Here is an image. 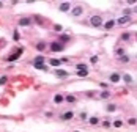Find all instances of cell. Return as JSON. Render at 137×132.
Wrapping results in <instances>:
<instances>
[{
	"mask_svg": "<svg viewBox=\"0 0 137 132\" xmlns=\"http://www.w3.org/2000/svg\"><path fill=\"white\" fill-rule=\"evenodd\" d=\"M49 49H51L52 52H62V50H63V44L60 43V41H54V43H51Z\"/></svg>",
	"mask_w": 137,
	"mask_h": 132,
	"instance_id": "cell-1",
	"label": "cell"
},
{
	"mask_svg": "<svg viewBox=\"0 0 137 132\" xmlns=\"http://www.w3.org/2000/svg\"><path fill=\"white\" fill-rule=\"evenodd\" d=\"M90 24L93 27H101L103 25V17L101 16H92L90 17Z\"/></svg>",
	"mask_w": 137,
	"mask_h": 132,
	"instance_id": "cell-2",
	"label": "cell"
},
{
	"mask_svg": "<svg viewBox=\"0 0 137 132\" xmlns=\"http://www.w3.org/2000/svg\"><path fill=\"white\" fill-rule=\"evenodd\" d=\"M22 52H24V49L21 47V49H17V50H16L14 53H11V55H10V57H8L7 60H8V61H14V60H17V58L21 57V53H22Z\"/></svg>",
	"mask_w": 137,
	"mask_h": 132,
	"instance_id": "cell-3",
	"label": "cell"
},
{
	"mask_svg": "<svg viewBox=\"0 0 137 132\" xmlns=\"http://www.w3.org/2000/svg\"><path fill=\"white\" fill-rule=\"evenodd\" d=\"M63 121H69V119H73L74 118V112H65V113H62V116H60Z\"/></svg>",
	"mask_w": 137,
	"mask_h": 132,
	"instance_id": "cell-4",
	"label": "cell"
},
{
	"mask_svg": "<svg viewBox=\"0 0 137 132\" xmlns=\"http://www.w3.org/2000/svg\"><path fill=\"white\" fill-rule=\"evenodd\" d=\"M30 24H32V19H30V17H21V19H19V25H21V27H28Z\"/></svg>",
	"mask_w": 137,
	"mask_h": 132,
	"instance_id": "cell-5",
	"label": "cell"
},
{
	"mask_svg": "<svg viewBox=\"0 0 137 132\" xmlns=\"http://www.w3.org/2000/svg\"><path fill=\"white\" fill-rule=\"evenodd\" d=\"M115 24H117V21H115V19H109V21H107V22L104 24V30H112V28L115 27Z\"/></svg>",
	"mask_w": 137,
	"mask_h": 132,
	"instance_id": "cell-6",
	"label": "cell"
},
{
	"mask_svg": "<svg viewBox=\"0 0 137 132\" xmlns=\"http://www.w3.org/2000/svg\"><path fill=\"white\" fill-rule=\"evenodd\" d=\"M54 102H55V104H62V102H65V96H63L62 93H57L55 96H54Z\"/></svg>",
	"mask_w": 137,
	"mask_h": 132,
	"instance_id": "cell-7",
	"label": "cell"
},
{
	"mask_svg": "<svg viewBox=\"0 0 137 132\" xmlns=\"http://www.w3.org/2000/svg\"><path fill=\"white\" fill-rule=\"evenodd\" d=\"M120 79H121V76L118 74V73L110 74V82H112V83H117V82H120Z\"/></svg>",
	"mask_w": 137,
	"mask_h": 132,
	"instance_id": "cell-8",
	"label": "cell"
},
{
	"mask_svg": "<svg viewBox=\"0 0 137 132\" xmlns=\"http://www.w3.org/2000/svg\"><path fill=\"white\" fill-rule=\"evenodd\" d=\"M82 11H84V10H82V7H76V8H73L71 14H73L74 17H77V16H80V14H82Z\"/></svg>",
	"mask_w": 137,
	"mask_h": 132,
	"instance_id": "cell-9",
	"label": "cell"
},
{
	"mask_svg": "<svg viewBox=\"0 0 137 132\" xmlns=\"http://www.w3.org/2000/svg\"><path fill=\"white\" fill-rule=\"evenodd\" d=\"M131 21V17L129 16H123V17H120V19L117 21V24H120V25H124V24H128Z\"/></svg>",
	"mask_w": 137,
	"mask_h": 132,
	"instance_id": "cell-10",
	"label": "cell"
},
{
	"mask_svg": "<svg viewBox=\"0 0 137 132\" xmlns=\"http://www.w3.org/2000/svg\"><path fill=\"white\" fill-rule=\"evenodd\" d=\"M65 101L69 102V104H74L77 99H76V96H73V94H66V96H65Z\"/></svg>",
	"mask_w": 137,
	"mask_h": 132,
	"instance_id": "cell-11",
	"label": "cell"
},
{
	"mask_svg": "<svg viewBox=\"0 0 137 132\" xmlns=\"http://www.w3.org/2000/svg\"><path fill=\"white\" fill-rule=\"evenodd\" d=\"M55 76L57 77H68V73L63 69H55Z\"/></svg>",
	"mask_w": 137,
	"mask_h": 132,
	"instance_id": "cell-12",
	"label": "cell"
},
{
	"mask_svg": "<svg viewBox=\"0 0 137 132\" xmlns=\"http://www.w3.org/2000/svg\"><path fill=\"white\" fill-rule=\"evenodd\" d=\"M69 8H71V3H68V2H65V3H62L60 5V11H69Z\"/></svg>",
	"mask_w": 137,
	"mask_h": 132,
	"instance_id": "cell-13",
	"label": "cell"
},
{
	"mask_svg": "<svg viewBox=\"0 0 137 132\" xmlns=\"http://www.w3.org/2000/svg\"><path fill=\"white\" fill-rule=\"evenodd\" d=\"M51 66H55V68H57V66H60L62 64V60H57V58H51Z\"/></svg>",
	"mask_w": 137,
	"mask_h": 132,
	"instance_id": "cell-14",
	"label": "cell"
},
{
	"mask_svg": "<svg viewBox=\"0 0 137 132\" xmlns=\"http://www.w3.org/2000/svg\"><path fill=\"white\" fill-rule=\"evenodd\" d=\"M41 63H44V57L43 55H38L36 58L33 60V64H41Z\"/></svg>",
	"mask_w": 137,
	"mask_h": 132,
	"instance_id": "cell-15",
	"label": "cell"
},
{
	"mask_svg": "<svg viewBox=\"0 0 137 132\" xmlns=\"http://www.w3.org/2000/svg\"><path fill=\"white\" fill-rule=\"evenodd\" d=\"M76 69H77V71H84V69H88V68H87L85 63H79V64L76 66Z\"/></svg>",
	"mask_w": 137,
	"mask_h": 132,
	"instance_id": "cell-16",
	"label": "cell"
},
{
	"mask_svg": "<svg viewBox=\"0 0 137 132\" xmlns=\"http://www.w3.org/2000/svg\"><path fill=\"white\" fill-rule=\"evenodd\" d=\"M106 110H107V112H115V110H117V105H115V104H109V105L106 107Z\"/></svg>",
	"mask_w": 137,
	"mask_h": 132,
	"instance_id": "cell-17",
	"label": "cell"
},
{
	"mask_svg": "<svg viewBox=\"0 0 137 132\" xmlns=\"http://www.w3.org/2000/svg\"><path fill=\"white\" fill-rule=\"evenodd\" d=\"M98 123H99V118H98V116H92V118H90V124L96 126Z\"/></svg>",
	"mask_w": 137,
	"mask_h": 132,
	"instance_id": "cell-18",
	"label": "cell"
},
{
	"mask_svg": "<svg viewBox=\"0 0 137 132\" xmlns=\"http://www.w3.org/2000/svg\"><path fill=\"white\" fill-rule=\"evenodd\" d=\"M99 98L101 99H107V98H110V93L109 91H103V93L99 94Z\"/></svg>",
	"mask_w": 137,
	"mask_h": 132,
	"instance_id": "cell-19",
	"label": "cell"
},
{
	"mask_svg": "<svg viewBox=\"0 0 137 132\" xmlns=\"http://www.w3.org/2000/svg\"><path fill=\"white\" fill-rule=\"evenodd\" d=\"M77 76H79V77H85V76H88V69H84V71H77Z\"/></svg>",
	"mask_w": 137,
	"mask_h": 132,
	"instance_id": "cell-20",
	"label": "cell"
},
{
	"mask_svg": "<svg viewBox=\"0 0 137 132\" xmlns=\"http://www.w3.org/2000/svg\"><path fill=\"white\" fill-rule=\"evenodd\" d=\"M35 68H36V69H41V71H46L47 66H46L44 63H41V64H35Z\"/></svg>",
	"mask_w": 137,
	"mask_h": 132,
	"instance_id": "cell-21",
	"label": "cell"
},
{
	"mask_svg": "<svg viewBox=\"0 0 137 132\" xmlns=\"http://www.w3.org/2000/svg\"><path fill=\"white\" fill-rule=\"evenodd\" d=\"M71 38L68 36V35H62V36H60V43H66V41H69Z\"/></svg>",
	"mask_w": 137,
	"mask_h": 132,
	"instance_id": "cell-22",
	"label": "cell"
},
{
	"mask_svg": "<svg viewBox=\"0 0 137 132\" xmlns=\"http://www.w3.org/2000/svg\"><path fill=\"white\" fill-rule=\"evenodd\" d=\"M115 53H117V55H118V57H120V58H121V57H123V55H124V50H123V49H121V47H118V49H117V50H115Z\"/></svg>",
	"mask_w": 137,
	"mask_h": 132,
	"instance_id": "cell-23",
	"label": "cell"
},
{
	"mask_svg": "<svg viewBox=\"0 0 137 132\" xmlns=\"http://www.w3.org/2000/svg\"><path fill=\"white\" fill-rule=\"evenodd\" d=\"M36 49H38L39 52L44 50V49H46V44H44V43H38V44H36Z\"/></svg>",
	"mask_w": 137,
	"mask_h": 132,
	"instance_id": "cell-24",
	"label": "cell"
},
{
	"mask_svg": "<svg viewBox=\"0 0 137 132\" xmlns=\"http://www.w3.org/2000/svg\"><path fill=\"white\" fill-rule=\"evenodd\" d=\"M123 80H124V82H128V83L132 82V79H131V76H129V74H124V76H123Z\"/></svg>",
	"mask_w": 137,
	"mask_h": 132,
	"instance_id": "cell-25",
	"label": "cell"
},
{
	"mask_svg": "<svg viewBox=\"0 0 137 132\" xmlns=\"http://www.w3.org/2000/svg\"><path fill=\"white\" fill-rule=\"evenodd\" d=\"M121 124H123L121 119H117V121H114V126H115V127H121Z\"/></svg>",
	"mask_w": 137,
	"mask_h": 132,
	"instance_id": "cell-26",
	"label": "cell"
},
{
	"mask_svg": "<svg viewBox=\"0 0 137 132\" xmlns=\"http://www.w3.org/2000/svg\"><path fill=\"white\" fill-rule=\"evenodd\" d=\"M7 80H8V77H7V76L0 77V85H3V83H7Z\"/></svg>",
	"mask_w": 137,
	"mask_h": 132,
	"instance_id": "cell-27",
	"label": "cell"
},
{
	"mask_svg": "<svg viewBox=\"0 0 137 132\" xmlns=\"http://www.w3.org/2000/svg\"><path fill=\"white\" fill-rule=\"evenodd\" d=\"M129 38H131L129 33H123V35H121V39H123V41H126V39H129Z\"/></svg>",
	"mask_w": 137,
	"mask_h": 132,
	"instance_id": "cell-28",
	"label": "cell"
},
{
	"mask_svg": "<svg viewBox=\"0 0 137 132\" xmlns=\"http://www.w3.org/2000/svg\"><path fill=\"white\" fill-rule=\"evenodd\" d=\"M54 30H55V32H62V25H58V24H55V25H54Z\"/></svg>",
	"mask_w": 137,
	"mask_h": 132,
	"instance_id": "cell-29",
	"label": "cell"
},
{
	"mask_svg": "<svg viewBox=\"0 0 137 132\" xmlns=\"http://www.w3.org/2000/svg\"><path fill=\"white\" fill-rule=\"evenodd\" d=\"M128 123L134 126V124H137V119H135V118H129V119H128Z\"/></svg>",
	"mask_w": 137,
	"mask_h": 132,
	"instance_id": "cell-30",
	"label": "cell"
},
{
	"mask_svg": "<svg viewBox=\"0 0 137 132\" xmlns=\"http://www.w3.org/2000/svg\"><path fill=\"white\" fill-rule=\"evenodd\" d=\"M120 60H121V61H129V57H126V55H123V57H121Z\"/></svg>",
	"mask_w": 137,
	"mask_h": 132,
	"instance_id": "cell-31",
	"label": "cell"
},
{
	"mask_svg": "<svg viewBox=\"0 0 137 132\" xmlns=\"http://www.w3.org/2000/svg\"><path fill=\"white\" fill-rule=\"evenodd\" d=\"M80 119H87V113H85V112L80 113Z\"/></svg>",
	"mask_w": 137,
	"mask_h": 132,
	"instance_id": "cell-32",
	"label": "cell"
},
{
	"mask_svg": "<svg viewBox=\"0 0 137 132\" xmlns=\"http://www.w3.org/2000/svg\"><path fill=\"white\" fill-rule=\"evenodd\" d=\"M98 61V57H92V63H96Z\"/></svg>",
	"mask_w": 137,
	"mask_h": 132,
	"instance_id": "cell-33",
	"label": "cell"
},
{
	"mask_svg": "<svg viewBox=\"0 0 137 132\" xmlns=\"http://www.w3.org/2000/svg\"><path fill=\"white\" fill-rule=\"evenodd\" d=\"M14 39H16V41L19 39V33H17V32H14Z\"/></svg>",
	"mask_w": 137,
	"mask_h": 132,
	"instance_id": "cell-34",
	"label": "cell"
},
{
	"mask_svg": "<svg viewBox=\"0 0 137 132\" xmlns=\"http://www.w3.org/2000/svg\"><path fill=\"white\" fill-rule=\"evenodd\" d=\"M2 7H3V3H2V2H0V8H2Z\"/></svg>",
	"mask_w": 137,
	"mask_h": 132,
	"instance_id": "cell-35",
	"label": "cell"
}]
</instances>
